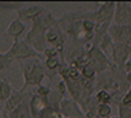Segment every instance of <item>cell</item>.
Here are the masks:
<instances>
[{
    "mask_svg": "<svg viewBox=\"0 0 131 118\" xmlns=\"http://www.w3.org/2000/svg\"><path fill=\"white\" fill-rule=\"evenodd\" d=\"M11 63H12V61L8 58V56L6 54V52L0 53V73L10 68L11 67Z\"/></svg>",
    "mask_w": 131,
    "mask_h": 118,
    "instance_id": "obj_23",
    "label": "cell"
},
{
    "mask_svg": "<svg viewBox=\"0 0 131 118\" xmlns=\"http://www.w3.org/2000/svg\"><path fill=\"white\" fill-rule=\"evenodd\" d=\"M61 118H63V117H61Z\"/></svg>",
    "mask_w": 131,
    "mask_h": 118,
    "instance_id": "obj_35",
    "label": "cell"
},
{
    "mask_svg": "<svg viewBox=\"0 0 131 118\" xmlns=\"http://www.w3.org/2000/svg\"><path fill=\"white\" fill-rule=\"evenodd\" d=\"M94 98H96L98 105H111L112 103L111 92L106 91V90H98V91H96L94 92Z\"/></svg>",
    "mask_w": 131,
    "mask_h": 118,
    "instance_id": "obj_17",
    "label": "cell"
},
{
    "mask_svg": "<svg viewBox=\"0 0 131 118\" xmlns=\"http://www.w3.org/2000/svg\"><path fill=\"white\" fill-rule=\"evenodd\" d=\"M23 3H8V2H0V10H15L18 12L20 8H23Z\"/></svg>",
    "mask_w": 131,
    "mask_h": 118,
    "instance_id": "obj_22",
    "label": "cell"
},
{
    "mask_svg": "<svg viewBox=\"0 0 131 118\" xmlns=\"http://www.w3.org/2000/svg\"><path fill=\"white\" fill-rule=\"evenodd\" d=\"M60 56H61V53L57 50L55 46H48L44 50V53H42L44 60H48V58H60Z\"/></svg>",
    "mask_w": 131,
    "mask_h": 118,
    "instance_id": "obj_19",
    "label": "cell"
},
{
    "mask_svg": "<svg viewBox=\"0 0 131 118\" xmlns=\"http://www.w3.org/2000/svg\"><path fill=\"white\" fill-rule=\"evenodd\" d=\"M29 107H30V113L33 118H37L48 107V98H42L34 94V91H33V95L30 98V100H29Z\"/></svg>",
    "mask_w": 131,
    "mask_h": 118,
    "instance_id": "obj_12",
    "label": "cell"
},
{
    "mask_svg": "<svg viewBox=\"0 0 131 118\" xmlns=\"http://www.w3.org/2000/svg\"><path fill=\"white\" fill-rule=\"evenodd\" d=\"M111 118H119V115H115V117H111Z\"/></svg>",
    "mask_w": 131,
    "mask_h": 118,
    "instance_id": "obj_33",
    "label": "cell"
},
{
    "mask_svg": "<svg viewBox=\"0 0 131 118\" xmlns=\"http://www.w3.org/2000/svg\"><path fill=\"white\" fill-rule=\"evenodd\" d=\"M47 10L45 7L42 6H38V4H33V6H25L23 8H20V10L16 12V18L19 20H22V22H29V20H34L37 19L38 16L42 14V12Z\"/></svg>",
    "mask_w": 131,
    "mask_h": 118,
    "instance_id": "obj_11",
    "label": "cell"
},
{
    "mask_svg": "<svg viewBox=\"0 0 131 118\" xmlns=\"http://www.w3.org/2000/svg\"><path fill=\"white\" fill-rule=\"evenodd\" d=\"M51 92H52V88L48 87V85H44V84H41L40 87H37L34 90V94H37V95H40L42 98H48Z\"/></svg>",
    "mask_w": 131,
    "mask_h": 118,
    "instance_id": "obj_24",
    "label": "cell"
},
{
    "mask_svg": "<svg viewBox=\"0 0 131 118\" xmlns=\"http://www.w3.org/2000/svg\"><path fill=\"white\" fill-rule=\"evenodd\" d=\"M56 118H61V115H60V114H57V115H56Z\"/></svg>",
    "mask_w": 131,
    "mask_h": 118,
    "instance_id": "obj_32",
    "label": "cell"
},
{
    "mask_svg": "<svg viewBox=\"0 0 131 118\" xmlns=\"http://www.w3.org/2000/svg\"><path fill=\"white\" fill-rule=\"evenodd\" d=\"M64 98L60 95V92L57 91V90H52V92L49 94L48 96V107L52 109L55 113L60 114V105H61V100H63Z\"/></svg>",
    "mask_w": 131,
    "mask_h": 118,
    "instance_id": "obj_15",
    "label": "cell"
},
{
    "mask_svg": "<svg viewBox=\"0 0 131 118\" xmlns=\"http://www.w3.org/2000/svg\"><path fill=\"white\" fill-rule=\"evenodd\" d=\"M97 114H98V118H109L111 114H112L111 105H98L97 106Z\"/></svg>",
    "mask_w": 131,
    "mask_h": 118,
    "instance_id": "obj_20",
    "label": "cell"
},
{
    "mask_svg": "<svg viewBox=\"0 0 131 118\" xmlns=\"http://www.w3.org/2000/svg\"><path fill=\"white\" fill-rule=\"evenodd\" d=\"M30 98L25 100L23 103L20 105L16 110H14L11 114H7L8 118H33L31 113H30V107H29V100H30ZM3 111H4V110H3Z\"/></svg>",
    "mask_w": 131,
    "mask_h": 118,
    "instance_id": "obj_14",
    "label": "cell"
},
{
    "mask_svg": "<svg viewBox=\"0 0 131 118\" xmlns=\"http://www.w3.org/2000/svg\"><path fill=\"white\" fill-rule=\"evenodd\" d=\"M20 73L23 77L22 90H29V87H40L47 77L42 58H29L20 61Z\"/></svg>",
    "mask_w": 131,
    "mask_h": 118,
    "instance_id": "obj_2",
    "label": "cell"
},
{
    "mask_svg": "<svg viewBox=\"0 0 131 118\" xmlns=\"http://www.w3.org/2000/svg\"><path fill=\"white\" fill-rule=\"evenodd\" d=\"M14 88H12L11 83L8 81L6 77H3L0 80V103H6V102L11 98Z\"/></svg>",
    "mask_w": 131,
    "mask_h": 118,
    "instance_id": "obj_16",
    "label": "cell"
},
{
    "mask_svg": "<svg viewBox=\"0 0 131 118\" xmlns=\"http://www.w3.org/2000/svg\"><path fill=\"white\" fill-rule=\"evenodd\" d=\"M112 45H113L112 38H111L109 34H106L104 38L101 39V42H100V45H98V48H100L106 56H111V48H112Z\"/></svg>",
    "mask_w": 131,
    "mask_h": 118,
    "instance_id": "obj_18",
    "label": "cell"
},
{
    "mask_svg": "<svg viewBox=\"0 0 131 118\" xmlns=\"http://www.w3.org/2000/svg\"><path fill=\"white\" fill-rule=\"evenodd\" d=\"M113 23L120 26H131V4L127 2H116Z\"/></svg>",
    "mask_w": 131,
    "mask_h": 118,
    "instance_id": "obj_10",
    "label": "cell"
},
{
    "mask_svg": "<svg viewBox=\"0 0 131 118\" xmlns=\"http://www.w3.org/2000/svg\"><path fill=\"white\" fill-rule=\"evenodd\" d=\"M85 118H98L97 110H89L85 113Z\"/></svg>",
    "mask_w": 131,
    "mask_h": 118,
    "instance_id": "obj_29",
    "label": "cell"
},
{
    "mask_svg": "<svg viewBox=\"0 0 131 118\" xmlns=\"http://www.w3.org/2000/svg\"><path fill=\"white\" fill-rule=\"evenodd\" d=\"M3 115H4V111H3V107L0 106V118H3Z\"/></svg>",
    "mask_w": 131,
    "mask_h": 118,
    "instance_id": "obj_31",
    "label": "cell"
},
{
    "mask_svg": "<svg viewBox=\"0 0 131 118\" xmlns=\"http://www.w3.org/2000/svg\"><path fill=\"white\" fill-rule=\"evenodd\" d=\"M124 71L127 75H131V57H130V60L127 61V64H126V67H124Z\"/></svg>",
    "mask_w": 131,
    "mask_h": 118,
    "instance_id": "obj_30",
    "label": "cell"
},
{
    "mask_svg": "<svg viewBox=\"0 0 131 118\" xmlns=\"http://www.w3.org/2000/svg\"><path fill=\"white\" fill-rule=\"evenodd\" d=\"M60 115L63 118H85V111L72 98H64L60 105Z\"/></svg>",
    "mask_w": 131,
    "mask_h": 118,
    "instance_id": "obj_7",
    "label": "cell"
},
{
    "mask_svg": "<svg viewBox=\"0 0 131 118\" xmlns=\"http://www.w3.org/2000/svg\"><path fill=\"white\" fill-rule=\"evenodd\" d=\"M117 115L119 118H131V107L128 106H117Z\"/></svg>",
    "mask_w": 131,
    "mask_h": 118,
    "instance_id": "obj_25",
    "label": "cell"
},
{
    "mask_svg": "<svg viewBox=\"0 0 131 118\" xmlns=\"http://www.w3.org/2000/svg\"><path fill=\"white\" fill-rule=\"evenodd\" d=\"M56 115H57V113H55L52 109L47 107V109H45L44 111L41 113L37 118H56Z\"/></svg>",
    "mask_w": 131,
    "mask_h": 118,
    "instance_id": "obj_27",
    "label": "cell"
},
{
    "mask_svg": "<svg viewBox=\"0 0 131 118\" xmlns=\"http://www.w3.org/2000/svg\"><path fill=\"white\" fill-rule=\"evenodd\" d=\"M108 34L111 35L113 42L131 46V26H120V24L112 23L108 30Z\"/></svg>",
    "mask_w": 131,
    "mask_h": 118,
    "instance_id": "obj_8",
    "label": "cell"
},
{
    "mask_svg": "<svg viewBox=\"0 0 131 118\" xmlns=\"http://www.w3.org/2000/svg\"><path fill=\"white\" fill-rule=\"evenodd\" d=\"M3 79V76H2V73H0V80H2Z\"/></svg>",
    "mask_w": 131,
    "mask_h": 118,
    "instance_id": "obj_34",
    "label": "cell"
},
{
    "mask_svg": "<svg viewBox=\"0 0 131 118\" xmlns=\"http://www.w3.org/2000/svg\"><path fill=\"white\" fill-rule=\"evenodd\" d=\"M6 54L8 56V58L11 61H25L29 58H42L44 60L42 54L37 53L25 39L14 41L11 48L6 52Z\"/></svg>",
    "mask_w": 131,
    "mask_h": 118,
    "instance_id": "obj_3",
    "label": "cell"
},
{
    "mask_svg": "<svg viewBox=\"0 0 131 118\" xmlns=\"http://www.w3.org/2000/svg\"><path fill=\"white\" fill-rule=\"evenodd\" d=\"M56 90L60 92V95L63 98H66L68 95V88H67V85H66V83H64V80H59V81H57Z\"/></svg>",
    "mask_w": 131,
    "mask_h": 118,
    "instance_id": "obj_26",
    "label": "cell"
},
{
    "mask_svg": "<svg viewBox=\"0 0 131 118\" xmlns=\"http://www.w3.org/2000/svg\"><path fill=\"white\" fill-rule=\"evenodd\" d=\"M86 61H88V65L94 68V71H96L98 75L102 72H105V71H108V69L113 65L109 61L108 56H106L98 46H93V45L88 49Z\"/></svg>",
    "mask_w": 131,
    "mask_h": 118,
    "instance_id": "obj_4",
    "label": "cell"
},
{
    "mask_svg": "<svg viewBox=\"0 0 131 118\" xmlns=\"http://www.w3.org/2000/svg\"><path fill=\"white\" fill-rule=\"evenodd\" d=\"M33 95V91H27V90H18V91H15L14 90V92H12V95L11 98L8 99L6 103H4V113L6 114H11L14 110H16L19 107L20 105L23 103L26 99H29Z\"/></svg>",
    "mask_w": 131,
    "mask_h": 118,
    "instance_id": "obj_9",
    "label": "cell"
},
{
    "mask_svg": "<svg viewBox=\"0 0 131 118\" xmlns=\"http://www.w3.org/2000/svg\"><path fill=\"white\" fill-rule=\"evenodd\" d=\"M115 8H116V2H104L98 4L96 10H93L90 14V20H93L98 26L105 23H113Z\"/></svg>",
    "mask_w": 131,
    "mask_h": 118,
    "instance_id": "obj_5",
    "label": "cell"
},
{
    "mask_svg": "<svg viewBox=\"0 0 131 118\" xmlns=\"http://www.w3.org/2000/svg\"><path fill=\"white\" fill-rule=\"evenodd\" d=\"M130 57H131V46L113 42L112 48H111V58H112V64L115 67L124 69Z\"/></svg>",
    "mask_w": 131,
    "mask_h": 118,
    "instance_id": "obj_6",
    "label": "cell"
},
{
    "mask_svg": "<svg viewBox=\"0 0 131 118\" xmlns=\"http://www.w3.org/2000/svg\"><path fill=\"white\" fill-rule=\"evenodd\" d=\"M81 75L82 77H85V79H89V80H96L97 79V75L98 73L94 71V68H92L90 65H86V67L81 71Z\"/></svg>",
    "mask_w": 131,
    "mask_h": 118,
    "instance_id": "obj_21",
    "label": "cell"
},
{
    "mask_svg": "<svg viewBox=\"0 0 131 118\" xmlns=\"http://www.w3.org/2000/svg\"><path fill=\"white\" fill-rule=\"evenodd\" d=\"M122 105H123V106H128V107H131V88L124 94V95H123Z\"/></svg>",
    "mask_w": 131,
    "mask_h": 118,
    "instance_id": "obj_28",
    "label": "cell"
},
{
    "mask_svg": "<svg viewBox=\"0 0 131 118\" xmlns=\"http://www.w3.org/2000/svg\"><path fill=\"white\" fill-rule=\"evenodd\" d=\"M25 30H26V24H25L22 20H19L18 18H15L14 20H11L10 24L7 26L6 35L11 37L14 41H18L19 37L25 33Z\"/></svg>",
    "mask_w": 131,
    "mask_h": 118,
    "instance_id": "obj_13",
    "label": "cell"
},
{
    "mask_svg": "<svg viewBox=\"0 0 131 118\" xmlns=\"http://www.w3.org/2000/svg\"><path fill=\"white\" fill-rule=\"evenodd\" d=\"M57 19L52 15V12L49 10H45L37 19L33 20V26L30 31L25 37V41L34 49L37 53L42 54L44 50L47 49V41H45V33L49 27H52L53 24H56Z\"/></svg>",
    "mask_w": 131,
    "mask_h": 118,
    "instance_id": "obj_1",
    "label": "cell"
}]
</instances>
